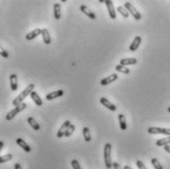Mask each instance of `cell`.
<instances>
[{
	"instance_id": "9c48e42d",
	"label": "cell",
	"mask_w": 170,
	"mask_h": 169,
	"mask_svg": "<svg viewBox=\"0 0 170 169\" xmlns=\"http://www.w3.org/2000/svg\"><path fill=\"white\" fill-rule=\"evenodd\" d=\"M99 101L100 103H102L104 107H106L107 109H109L110 111H116V105H114L113 103H111L107 98H105V97H102L99 99Z\"/></svg>"
},
{
	"instance_id": "e575fe53",
	"label": "cell",
	"mask_w": 170,
	"mask_h": 169,
	"mask_svg": "<svg viewBox=\"0 0 170 169\" xmlns=\"http://www.w3.org/2000/svg\"><path fill=\"white\" fill-rule=\"evenodd\" d=\"M3 147H4V143L2 141H0V152H1V149L3 148Z\"/></svg>"
},
{
	"instance_id": "d6986e66",
	"label": "cell",
	"mask_w": 170,
	"mask_h": 169,
	"mask_svg": "<svg viewBox=\"0 0 170 169\" xmlns=\"http://www.w3.org/2000/svg\"><path fill=\"white\" fill-rule=\"evenodd\" d=\"M53 10H54V19L55 20H59V19L61 18V6H60V4L55 3Z\"/></svg>"
},
{
	"instance_id": "ba28073f",
	"label": "cell",
	"mask_w": 170,
	"mask_h": 169,
	"mask_svg": "<svg viewBox=\"0 0 170 169\" xmlns=\"http://www.w3.org/2000/svg\"><path fill=\"white\" fill-rule=\"evenodd\" d=\"M118 79V75L117 74H111L109 75V77H106L104 79H102L100 81V85L102 86H107L113 82H115V81Z\"/></svg>"
},
{
	"instance_id": "cb8c5ba5",
	"label": "cell",
	"mask_w": 170,
	"mask_h": 169,
	"mask_svg": "<svg viewBox=\"0 0 170 169\" xmlns=\"http://www.w3.org/2000/svg\"><path fill=\"white\" fill-rule=\"evenodd\" d=\"M115 69L117 72H120V73H123V74H129L130 73V69L125 67V66H122L120 64H118L117 66H115Z\"/></svg>"
},
{
	"instance_id": "2e32d148",
	"label": "cell",
	"mask_w": 170,
	"mask_h": 169,
	"mask_svg": "<svg viewBox=\"0 0 170 169\" xmlns=\"http://www.w3.org/2000/svg\"><path fill=\"white\" fill-rule=\"evenodd\" d=\"M41 35H42L43 42H45V45H50V42H51V37H50V35H49V31L47 29H42Z\"/></svg>"
},
{
	"instance_id": "4316f807",
	"label": "cell",
	"mask_w": 170,
	"mask_h": 169,
	"mask_svg": "<svg viewBox=\"0 0 170 169\" xmlns=\"http://www.w3.org/2000/svg\"><path fill=\"white\" fill-rule=\"evenodd\" d=\"M75 129H76V127H75V125L71 124V125H70V127H69V128L67 129V131H66V133H65V136H64V137H70V136L74 133Z\"/></svg>"
},
{
	"instance_id": "d590c367",
	"label": "cell",
	"mask_w": 170,
	"mask_h": 169,
	"mask_svg": "<svg viewBox=\"0 0 170 169\" xmlns=\"http://www.w3.org/2000/svg\"><path fill=\"white\" fill-rule=\"evenodd\" d=\"M124 169H133V168H131V167H130L129 165H126V166L124 167Z\"/></svg>"
},
{
	"instance_id": "44dd1931",
	"label": "cell",
	"mask_w": 170,
	"mask_h": 169,
	"mask_svg": "<svg viewBox=\"0 0 170 169\" xmlns=\"http://www.w3.org/2000/svg\"><path fill=\"white\" fill-rule=\"evenodd\" d=\"M170 143V136L163 138V139H160L158 141H156V146L157 147H165V146H169Z\"/></svg>"
},
{
	"instance_id": "52a82bcc",
	"label": "cell",
	"mask_w": 170,
	"mask_h": 169,
	"mask_svg": "<svg viewBox=\"0 0 170 169\" xmlns=\"http://www.w3.org/2000/svg\"><path fill=\"white\" fill-rule=\"evenodd\" d=\"M71 121L70 120H66L64 123L62 124V126L60 127V129L58 130V132H57V138H62V137H64L65 136V133H66V131L67 129L70 127V125H71Z\"/></svg>"
},
{
	"instance_id": "603a6c76",
	"label": "cell",
	"mask_w": 170,
	"mask_h": 169,
	"mask_svg": "<svg viewBox=\"0 0 170 169\" xmlns=\"http://www.w3.org/2000/svg\"><path fill=\"white\" fill-rule=\"evenodd\" d=\"M83 135H84V139H85L86 142H91L92 136H91L90 129L87 128V127H84L83 128Z\"/></svg>"
},
{
	"instance_id": "3957f363",
	"label": "cell",
	"mask_w": 170,
	"mask_h": 169,
	"mask_svg": "<svg viewBox=\"0 0 170 169\" xmlns=\"http://www.w3.org/2000/svg\"><path fill=\"white\" fill-rule=\"evenodd\" d=\"M26 107H27V103H25V102H23V103H21L20 105H18V106H16V107L14 108V109H12L9 113H7V115H6V117H5V119L7 121H10V120H12L18 113H20V112H22L24 109H26Z\"/></svg>"
},
{
	"instance_id": "6da1fadb",
	"label": "cell",
	"mask_w": 170,
	"mask_h": 169,
	"mask_svg": "<svg viewBox=\"0 0 170 169\" xmlns=\"http://www.w3.org/2000/svg\"><path fill=\"white\" fill-rule=\"evenodd\" d=\"M34 89H35V84H30L26 89H25L20 95H19L17 97H15V99L13 101V105L15 106H18V105H20L21 103H23V101L25 98H26L29 95H31V92H34Z\"/></svg>"
},
{
	"instance_id": "9a60e30c",
	"label": "cell",
	"mask_w": 170,
	"mask_h": 169,
	"mask_svg": "<svg viewBox=\"0 0 170 169\" xmlns=\"http://www.w3.org/2000/svg\"><path fill=\"white\" fill-rule=\"evenodd\" d=\"M41 31L42 30H40V29H35L34 31H31V33H29V34L26 35V40H31L35 39L36 36H39L40 35H41Z\"/></svg>"
},
{
	"instance_id": "ffe728a7",
	"label": "cell",
	"mask_w": 170,
	"mask_h": 169,
	"mask_svg": "<svg viewBox=\"0 0 170 169\" xmlns=\"http://www.w3.org/2000/svg\"><path fill=\"white\" fill-rule=\"evenodd\" d=\"M28 123L31 125V127L33 128L34 130H35V131H39V130L40 129V124L37 123V122L35 120V118H33V117H29V118H28Z\"/></svg>"
},
{
	"instance_id": "8992f818",
	"label": "cell",
	"mask_w": 170,
	"mask_h": 169,
	"mask_svg": "<svg viewBox=\"0 0 170 169\" xmlns=\"http://www.w3.org/2000/svg\"><path fill=\"white\" fill-rule=\"evenodd\" d=\"M104 3L106 4V7H107L110 19H113V20L116 19V11L114 8V5H113V2L111 1V0H105Z\"/></svg>"
},
{
	"instance_id": "1f68e13d",
	"label": "cell",
	"mask_w": 170,
	"mask_h": 169,
	"mask_svg": "<svg viewBox=\"0 0 170 169\" xmlns=\"http://www.w3.org/2000/svg\"><path fill=\"white\" fill-rule=\"evenodd\" d=\"M112 167L114 169H122V167L120 166V164L118 163V162H113L112 163Z\"/></svg>"
},
{
	"instance_id": "4fadbf2b",
	"label": "cell",
	"mask_w": 170,
	"mask_h": 169,
	"mask_svg": "<svg viewBox=\"0 0 170 169\" xmlns=\"http://www.w3.org/2000/svg\"><path fill=\"white\" fill-rule=\"evenodd\" d=\"M10 87L11 90L14 92L18 90V77L16 74L10 75Z\"/></svg>"
},
{
	"instance_id": "5bb4252c",
	"label": "cell",
	"mask_w": 170,
	"mask_h": 169,
	"mask_svg": "<svg viewBox=\"0 0 170 169\" xmlns=\"http://www.w3.org/2000/svg\"><path fill=\"white\" fill-rule=\"evenodd\" d=\"M16 143H17V145L20 146L26 153H31V147L23 139H21V138H18V139L16 140Z\"/></svg>"
},
{
	"instance_id": "8d00e7d4",
	"label": "cell",
	"mask_w": 170,
	"mask_h": 169,
	"mask_svg": "<svg viewBox=\"0 0 170 169\" xmlns=\"http://www.w3.org/2000/svg\"><path fill=\"white\" fill-rule=\"evenodd\" d=\"M167 111H168V112H169V113H170V106H169V107L167 108Z\"/></svg>"
},
{
	"instance_id": "30bf717a",
	"label": "cell",
	"mask_w": 170,
	"mask_h": 169,
	"mask_svg": "<svg viewBox=\"0 0 170 169\" xmlns=\"http://www.w3.org/2000/svg\"><path fill=\"white\" fill-rule=\"evenodd\" d=\"M80 10H81L82 12H83V13H84L85 15H87V17H89L90 19H92V20H96V19H97L96 14H94L90 8H87L86 5H81Z\"/></svg>"
},
{
	"instance_id": "d6a6232c",
	"label": "cell",
	"mask_w": 170,
	"mask_h": 169,
	"mask_svg": "<svg viewBox=\"0 0 170 169\" xmlns=\"http://www.w3.org/2000/svg\"><path fill=\"white\" fill-rule=\"evenodd\" d=\"M14 168H15V169H23L20 163H16V164L14 165Z\"/></svg>"
},
{
	"instance_id": "e0dca14e",
	"label": "cell",
	"mask_w": 170,
	"mask_h": 169,
	"mask_svg": "<svg viewBox=\"0 0 170 169\" xmlns=\"http://www.w3.org/2000/svg\"><path fill=\"white\" fill-rule=\"evenodd\" d=\"M31 99L34 101V102L37 105V106H41L42 105V99L40 97V96H39V93H37L36 92H31Z\"/></svg>"
},
{
	"instance_id": "d4e9b609",
	"label": "cell",
	"mask_w": 170,
	"mask_h": 169,
	"mask_svg": "<svg viewBox=\"0 0 170 169\" xmlns=\"http://www.w3.org/2000/svg\"><path fill=\"white\" fill-rule=\"evenodd\" d=\"M117 11L120 13L124 18H128L129 17V12L127 11V9H126L124 6H118L117 7Z\"/></svg>"
},
{
	"instance_id": "83f0119b",
	"label": "cell",
	"mask_w": 170,
	"mask_h": 169,
	"mask_svg": "<svg viewBox=\"0 0 170 169\" xmlns=\"http://www.w3.org/2000/svg\"><path fill=\"white\" fill-rule=\"evenodd\" d=\"M152 164L153 165V167L155 168V169H163V167H162V165L160 164V162L157 160L156 158H153L152 159Z\"/></svg>"
},
{
	"instance_id": "4dcf8cb0",
	"label": "cell",
	"mask_w": 170,
	"mask_h": 169,
	"mask_svg": "<svg viewBox=\"0 0 170 169\" xmlns=\"http://www.w3.org/2000/svg\"><path fill=\"white\" fill-rule=\"evenodd\" d=\"M136 164H137V166H138V168H139V169H147V167L144 166V164L143 163L141 160H137Z\"/></svg>"
},
{
	"instance_id": "7a4b0ae2",
	"label": "cell",
	"mask_w": 170,
	"mask_h": 169,
	"mask_svg": "<svg viewBox=\"0 0 170 169\" xmlns=\"http://www.w3.org/2000/svg\"><path fill=\"white\" fill-rule=\"evenodd\" d=\"M103 155H104V163L107 169L112 167V160H111V145L109 143H106L103 149Z\"/></svg>"
},
{
	"instance_id": "484cf974",
	"label": "cell",
	"mask_w": 170,
	"mask_h": 169,
	"mask_svg": "<svg viewBox=\"0 0 170 169\" xmlns=\"http://www.w3.org/2000/svg\"><path fill=\"white\" fill-rule=\"evenodd\" d=\"M12 158H13V155L11 153H7L3 156H0V163H5V162L10 161Z\"/></svg>"
},
{
	"instance_id": "f1b7e54d",
	"label": "cell",
	"mask_w": 170,
	"mask_h": 169,
	"mask_svg": "<svg viewBox=\"0 0 170 169\" xmlns=\"http://www.w3.org/2000/svg\"><path fill=\"white\" fill-rule=\"evenodd\" d=\"M71 164H72V167H73L74 169H82L80 163L78 162V160H76V159H73V160L71 161Z\"/></svg>"
},
{
	"instance_id": "7c38bea8",
	"label": "cell",
	"mask_w": 170,
	"mask_h": 169,
	"mask_svg": "<svg viewBox=\"0 0 170 169\" xmlns=\"http://www.w3.org/2000/svg\"><path fill=\"white\" fill-rule=\"evenodd\" d=\"M63 95H64V91H63V90H57V91L52 92L48 93V95H46L45 98H46V101H52V99H54V98L62 96Z\"/></svg>"
},
{
	"instance_id": "f546056e",
	"label": "cell",
	"mask_w": 170,
	"mask_h": 169,
	"mask_svg": "<svg viewBox=\"0 0 170 169\" xmlns=\"http://www.w3.org/2000/svg\"><path fill=\"white\" fill-rule=\"evenodd\" d=\"M0 55L3 56L4 58H8L9 57V53L7 52V50H5V49L2 48L1 46H0Z\"/></svg>"
},
{
	"instance_id": "836d02e7",
	"label": "cell",
	"mask_w": 170,
	"mask_h": 169,
	"mask_svg": "<svg viewBox=\"0 0 170 169\" xmlns=\"http://www.w3.org/2000/svg\"><path fill=\"white\" fill-rule=\"evenodd\" d=\"M164 149H165V152H166V153H170V146H165V147H164Z\"/></svg>"
},
{
	"instance_id": "5b68a950",
	"label": "cell",
	"mask_w": 170,
	"mask_h": 169,
	"mask_svg": "<svg viewBox=\"0 0 170 169\" xmlns=\"http://www.w3.org/2000/svg\"><path fill=\"white\" fill-rule=\"evenodd\" d=\"M149 134L152 135H157V134H162V135H166L170 136V129L168 128H159V127H149L148 129Z\"/></svg>"
},
{
	"instance_id": "7402d4cb",
	"label": "cell",
	"mask_w": 170,
	"mask_h": 169,
	"mask_svg": "<svg viewBox=\"0 0 170 169\" xmlns=\"http://www.w3.org/2000/svg\"><path fill=\"white\" fill-rule=\"evenodd\" d=\"M118 119H119V124H120V129L123 131L127 130V122H126L125 116L123 114H119Z\"/></svg>"
},
{
	"instance_id": "277c9868",
	"label": "cell",
	"mask_w": 170,
	"mask_h": 169,
	"mask_svg": "<svg viewBox=\"0 0 170 169\" xmlns=\"http://www.w3.org/2000/svg\"><path fill=\"white\" fill-rule=\"evenodd\" d=\"M124 7L127 9V11L129 12V13L134 17L135 20L137 21H139L141 20V18H142V15L139 11H137V9L133 6V4H132L131 2H125L124 4Z\"/></svg>"
},
{
	"instance_id": "8fae6325",
	"label": "cell",
	"mask_w": 170,
	"mask_h": 169,
	"mask_svg": "<svg viewBox=\"0 0 170 169\" xmlns=\"http://www.w3.org/2000/svg\"><path fill=\"white\" fill-rule=\"evenodd\" d=\"M141 42H142V37L140 35H137L135 36V39L133 40V42L131 43V45L129 47L130 49V51H136L138 48H139L140 45H141Z\"/></svg>"
},
{
	"instance_id": "ac0fdd59",
	"label": "cell",
	"mask_w": 170,
	"mask_h": 169,
	"mask_svg": "<svg viewBox=\"0 0 170 169\" xmlns=\"http://www.w3.org/2000/svg\"><path fill=\"white\" fill-rule=\"evenodd\" d=\"M138 62L136 58H123L120 60V65L122 66H128V65H134Z\"/></svg>"
}]
</instances>
